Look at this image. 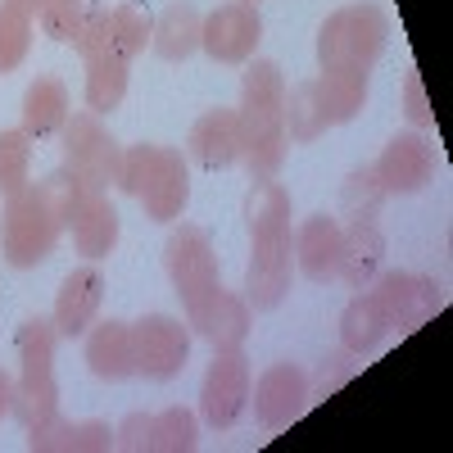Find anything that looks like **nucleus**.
Segmentation results:
<instances>
[{"instance_id":"8","label":"nucleus","mask_w":453,"mask_h":453,"mask_svg":"<svg viewBox=\"0 0 453 453\" xmlns=\"http://www.w3.org/2000/svg\"><path fill=\"white\" fill-rule=\"evenodd\" d=\"M64 145V168H73L87 186L109 191L123 177V145L113 141V132L100 123V113H68V123L59 127Z\"/></svg>"},{"instance_id":"20","label":"nucleus","mask_w":453,"mask_h":453,"mask_svg":"<svg viewBox=\"0 0 453 453\" xmlns=\"http://www.w3.org/2000/svg\"><path fill=\"white\" fill-rule=\"evenodd\" d=\"M390 331H395L390 309L381 304V295H376L372 286H363L345 304V313H340V345H345L349 354H358V358L381 349L390 340Z\"/></svg>"},{"instance_id":"21","label":"nucleus","mask_w":453,"mask_h":453,"mask_svg":"<svg viewBox=\"0 0 453 453\" xmlns=\"http://www.w3.org/2000/svg\"><path fill=\"white\" fill-rule=\"evenodd\" d=\"M100 299H104V277L100 268H73L55 295V326L59 335L78 340L91 331L96 313H100Z\"/></svg>"},{"instance_id":"27","label":"nucleus","mask_w":453,"mask_h":453,"mask_svg":"<svg viewBox=\"0 0 453 453\" xmlns=\"http://www.w3.org/2000/svg\"><path fill=\"white\" fill-rule=\"evenodd\" d=\"M200 10L186 5V0H177V5H168L159 19H155V32H150V46H155L159 59L168 64H181L191 59L200 50Z\"/></svg>"},{"instance_id":"19","label":"nucleus","mask_w":453,"mask_h":453,"mask_svg":"<svg viewBox=\"0 0 453 453\" xmlns=\"http://www.w3.org/2000/svg\"><path fill=\"white\" fill-rule=\"evenodd\" d=\"M295 263L313 286H326L335 281V268H340V218L335 213H313L299 222L295 232Z\"/></svg>"},{"instance_id":"13","label":"nucleus","mask_w":453,"mask_h":453,"mask_svg":"<svg viewBox=\"0 0 453 453\" xmlns=\"http://www.w3.org/2000/svg\"><path fill=\"white\" fill-rule=\"evenodd\" d=\"M123 449L132 453H186L200 444V422L191 408H164V412H132L123 418V426L113 431Z\"/></svg>"},{"instance_id":"26","label":"nucleus","mask_w":453,"mask_h":453,"mask_svg":"<svg viewBox=\"0 0 453 453\" xmlns=\"http://www.w3.org/2000/svg\"><path fill=\"white\" fill-rule=\"evenodd\" d=\"M68 87L59 78H36L23 91V132L32 141H50L59 136V127L68 123Z\"/></svg>"},{"instance_id":"14","label":"nucleus","mask_w":453,"mask_h":453,"mask_svg":"<svg viewBox=\"0 0 453 453\" xmlns=\"http://www.w3.org/2000/svg\"><path fill=\"white\" fill-rule=\"evenodd\" d=\"M250 395H254V422H258L263 431H286L299 412L313 403L309 372L295 367V363H273V367L250 386Z\"/></svg>"},{"instance_id":"28","label":"nucleus","mask_w":453,"mask_h":453,"mask_svg":"<svg viewBox=\"0 0 453 453\" xmlns=\"http://www.w3.org/2000/svg\"><path fill=\"white\" fill-rule=\"evenodd\" d=\"M281 113H286V136H290L295 145H309V141H318V136L331 127L318 78H304V82L286 87V109H281Z\"/></svg>"},{"instance_id":"17","label":"nucleus","mask_w":453,"mask_h":453,"mask_svg":"<svg viewBox=\"0 0 453 453\" xmlns=\"http://www.w3.org/2000/svg\"><path fill=\"white\" fill-rule=\"evenodd\" d=\"M381 258H386V236H381V222L376 218H349L340 222V268L335 277L363 290L372 286V277L381 273Z\"/></svg>"},{"instance_id":"34","label":"nucleus","mask_w":453,"mask_h":453,"mask_svg":"<svg viewBox=\"0 0 453 453\" xmlns=\"http://www.w3.org/2000/svg\"><path fill=\"white\" fill-rule=\"evenodd\" d=\"M381 200H386V191H381V181H376V173H372V168H358V173H349L345 191H340V204H345V218H376Z\"/></svg>"},{"instance_id":"33","label":"nucleus","mask_w":453,"mask_h":453,"mask_svg":"<svg viewBox=\"0 0 453 453\" xmlns=\"http://www.w3.org/2000/svg\"><path fill=\"white\" fill-rule=\"evenodd\" d=\"M27 168H32V136L23 127L0 132V196H19L27 186Z\"/></svg>"},{"instance_id":"32","label":"nucleus","mask_w":453,"mask_h":453,"mask_svg":"<svg viewBox=\"0 0 453 453\" xmlns=\"http://www.w3.org/2000/svg\"><path fill=\"white\" fill-rule=\"evenodd\" d=\"M32 32H36V19L19 10L14 0H0V73H14L27 59Z\"/></svg>"},{"instance_id":"24","label":"nucleus","mask_w":453,"mask_h":453,"mask_svg":"<svg viewBox=\"0 0 453 453\" xmlns=\"http://www.w3.org/2000/svg\"><path fill=\"white\" fill-rule=\"evenodd\" d=\"M250 318H254V309L245 304V295H236V290H218L209 304L186 322L196 335H204L213 349H226V345H245V335H250Z\"/></svg>"},{"instance_id":"23","label":"nucleus","mask_w":453,"mask_h":453,"mask_svg":"<svg viewBox=\"0 0 453 453\" xmlns=\"http://www.w3.org/2000/svg\"><path fill=\"white\" fill-rule=\"evenodd\" d=\"M87 367L100 381H127L136 376V358H132V322H91L87 331Z\"/></svg>"},{"instance_id":"38","label":"nucleus","mask_w":453,"mask_h":453,"mask_svg":"<svg viewBox=\"0 0 453 453\" xmlns=\"http://www.w3.org/2000/svg\"><path fill=\"white\" fill-rule=\"evenodd\" d=\"M14 5H19V10H27V14L36 19V10H42V5H50V0H14Z\"/></svg>"},{"instance_id":"7","label":"nucleus","mask_w":453,"mask_h":453,"mask_svg":"<svg viewBox=\"0 0 453 453\" xmlns=\"http://www.w3.org/2000/svg\"><path fill=\"white\" fill-rule=\"evenodd\" d=\"M164 268H168V281L186 309V322H191L209 299L222 290V273H218V250L209 241L204 226L196 222H181L173 226V236L164 245Z\"/></svg>"},{"instance_id":"31","label":"nucleus","mask_w":453,"mask_h":453,"mask_svg":"<svg viewBox=\"0 0 453 453\" xmlns=\"http://www.w3.org/2000/svg\"><path fill=\"white\" fill-rule=\"evenodd\" d=\"M318 87H322V100H326L331 127L354 123L367 104V73H322Z\"/></svg>"},{"instance_id":"9","label":"nucleus","mask_w":453,"mask_h":453,"mask_svg":"<svg viewBox=\"0 0 453 453\" xmlns=\"http://www.w3.org/2000/svg\"><path fill=\"white\" fill-rule=\"evenodd\" d=\"M250 358L241 345H226V349H213V363L204 372V386H200V418L213 426V431H226L241 422V412L250 403Z\"/></svg>"},{"instance_id":"35","label":"nucleus","mask_w":453,"mask_h":453,"mask_svg":"<svg viewBox=\"0 0 453 453\" xmlns=\"http://www.w3.org/2000/svg\"><path fill=\"white\" fill-rule=\"evenodd\" d=\"M354 372H358V354H349L345 345H340L335 354H326V363L318 367V376H309V390H313V399H326V395H335V390L345 386Z\"/></svg>"},{"instance_id":"37","label":"nucleus","mask_w":453,"mask_h":453,"mask_svg":"<svg viewBox=\"0 0 453 453\" xmlns=\"http://www.w3.org/2000/svg\"><path fill=\"white\" fill-rule=\"evenodd\" d=\"M10 412H14V376L0 372V422H5Z\"/></svg>"},{"instance_id":"11","label":"nucleus","mask_w":453,"mask_h":453,"mask_svg":"<svg viewBox=\"0 0 453 453\" xmlns=\"http://www.w3.org/2000/svg\"><path fill=\"white\" fill-rule=\"evenodd\" d=\"M258 42H263V19H258V10L250 5V0L218 5L200 23V50L213 64H250Z\"/></svg>"},{"instance_id":"2","label":"nucleus","mask_w":453,"mask_h":453,"mask_svg":"<svg viewBox=\"0 0 453 453\" xmlns=\"http://www.w3.org/2000/svg\"><path fill=\"white\" fill-rule=\"evenodd\" d=\"M245 226H250V268H245V304L254 313H273L290 295L295 236H290V196L273 177L245 191Z\"/></svg>"},{"instance_id":"15","label":"nucleus","mask_w":453,"mask_h":453,"mask_svg":"<svg viewBox=\"0 0 453 453\" xmlns=\"http://www.w3.org/2000/svg\"><path fill=\"white\" fill-rule=\"evenodd\" d=\"M372 290L381 295V304L390 309L395 331H418L426 318H435L444 309V286L435 277H418V273H376Z\"/></svg>"},{"instance_id":"3","label":"nucleus","mask_w":453,"mask_h":453,"mask_svg":"<svg viewBox=\"0 0 453 453\" xmlns=\"http://www.w3.org/2000/svg\"><path fill=\"white\" fill-rule=\"evenodd\" d=\"M286 78L273 59H254L241 73V164L250 168L254 181L277 177L286 164Z\"/></svg>"},{"instance_id":"22","label":"nucleus","mask_w":453,"mask_h":453,"mask_svg":"<svg viewBox=\"0 0 453 453\" xmlns=\"http://www.w3.org/2000/svg\"><path fill=\"white\" fill-rule=\"evenodd\" d=\"M119 444L104 422H68V418H55L42 422V426H27V449L32 453H104Z\"/></svg>"},{"instance_id":"12","label":"nucleus","mask_w":453,"mask_h":453,"mask_svg":"<svg viewBox=\"0 0 453 453\" xmlns=\"http://www.w3.org/2000/svg\"><path fill=\"white\" fill-rule=\"evenodd\" d=\"M150 32H155L150 10H141V5H113V10H100L91 32L73 50H78L82 59H123V64H132L150 46Z\"/></svg>"},{"instance_id":"4","label":"nucleus","mask_w":453,"mask_h":453,"mask_svg":"<svg viewBox=\"0 0 453 453\" xmlns=\"http://www.w3.org/2000/svg\"><path fill=\"white\" fill-rule=\"evenodd\" d=\"M119 186L141 200L145 218L155 222H177L186 213V200H191V173H186L181 150L168 145H123V177Z\"/></svg>"},{"instance_id":"10","label":"nucleus","mask_w":453,"mask_h":453,"mask_svg":"<svg viewBox=\"0 0 453 453\" xmlns=\"http://www.w3.org/2000/svg\"><path fill=\"white\" fill-rule=\"evenodd\" d=\"M132 358L136 376L145 381H173L191 358V326L168 313H145L141 322H132Z\"/></svg>"},{"instance_id":"5","label":"nucleus","mask_w":453,"mask_h":453,"mask_svg":"<svg viewBox=\"0 0 453 453\" xmlns=\"http://www.w3.org/2000/svg\"><path fill=\"white\" fill-rule=\"evenodd\" d=\"M19 376H14V418L27 426H42L59 412V381H55V318H27L19 326Z\"/></svg>"},{"instance_id":"30","label":"nucleus","mask_w":453,"mask_h":453,"mask_svg":"<svg viewBox=\"0 0 453 453\" xmlns=\"http://www.w3.org/2000/svg\"><path fill=\"white\" fill-rule=\"evenodd\" d=\"M87 64V109L91 113H113L127 96V78H132V64L123 59H82Z\"/></svg>"},{"instance_id":"18","label":"nucleus","mask_w":453,"mask_h":453,"mask_svg":"<svg viewBox=\"0 0 453 453\" xmlns=\"http://www.w3.org/2000/svg\"><path fill=\"white\" fill-rule=\"evenodd\" d=\"M186 155L209 173L232 168L241 159V119H236V109H209L204 119H196L191 136H186Z\"/></svg>"},{"instance_id":"6","label":"nucleus","mask_w":453,"mask_h":453,"mask_svg":"<svg viewBox=\"0 0 453 453\" xmlns=\"http://www.w3.org/2000/svg\"><path fill=\"white\" fill-rule=\"evenodd\" d=\"M390 42V19L381 5H345L318 27V68L322 73H372Z\"/></svg>"},{"instance_id":"1","label":"nucleus","mask_w":453,"mask_h":453,"mask_svg":"<svg viewBox=\"0 0 453 453\" xmlns=\"http://www.w3.org/2000/svg\"><path fill=\"white\" fill-rule=\"evenodd\" d=\"M87 191H96V186H87L73 168H55L46 181L23 186L19 196L5 200V213H0V254H5L10 268L46 263Z\"/></svg>"},{"instance_id":"29","label":"nucleus","mask_w":453,"mask_h":453,"mask_svg":"<svg viewBox=\"0 0 453 453\" xmlns=\"http://www.w3.org/2000/svg\"><path fill=\"white\" fill-rule=\"evenodd\" d=\"M100 10H104L100 0H50V5L36 10V27L59 46H78L91 32V23L100 19Z\"/></svg>"},{"instance_id":"36","label":"nucleus","mask_w":453,"mask_h":453,"mask_svg":"<svg viewBox=\"0 0 453 453\" xmlns=\"http://www.w3.org/2000/svg\"><path fill=\"white\" fill-rule=\"evenodd\" d=\"M403 113H408V123H412V127H431V123H435V109L426 104L422 73H418V68H412L408 78H403Z\"/></svg>"},{"instance_id":"16","label":"nucleus","mask_w":453,"mask_h":453,"mask_svg":"<svg viewBox=\"0 0 453 453\" xmlns=\"http://www.w3.org/2000/svg\"><path fill=\"white\" fill-rule=\"evenodd\" d=\"M372 173H376L386 196H418L435 177V145L422 132H399L381 150V159L372 164Z\"/></svg>"},{"instance_id":"25","label":"nucleus","mask_w":453,"mask_h":453,"mask_svg":"<svg viewBox=\"0 0 453 453\" xmlns=\"http://www.w3.org/2000/svg\"><path fill=\"white\" fill-rule=\"evenodd\" d=\"M68 226H73V245H78V254H87V258H104V254H113V245H119V209L109 204L104 191H87Z\"/></svg>"}]
</instances>
